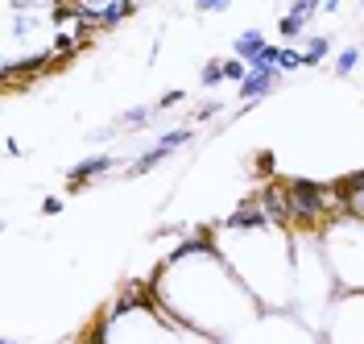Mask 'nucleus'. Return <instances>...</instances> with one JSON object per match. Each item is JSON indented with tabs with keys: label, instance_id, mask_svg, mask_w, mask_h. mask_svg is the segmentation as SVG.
Listing matches in <instances>:
<instances>
[{
	"label": "nucleus",
	"instance_id": "1",
	"mask_svg": "<svg viewBox=\"0 0 364 344\" xmlns=\"http://www.w3.org/2000/svg\"><path fill=\"white\" fill-rule=\"evenodd\" d=\"M323 257L336 274V286L343 291H364V216L360 212H340L318 232Z\"/></svg>",
	"mask_w": 364,
	"mask_h": 344
},
{
	"label": "nucleus",
	"instance_id": "2",
	"mask_svg": "<svg viewBox=\"0 0 364 344\" xmlns=\"http://www.w3.org/2000/svg\"><path fill=\"white\" fill-rule=\"evenodd\" d=\"M327 344H364V291H348L327 307Z\"/></svg>",
	"mask_w": 364,
	"mask_h": 344
},
{
	"label": "nucleus",
	"instance_id": "3",
	"mask_svg": "<svg viewBox=\"0 0 364 344\" xmlns=\"http://www.w3.org/2000/svg\"><path fill=\"white\" fill-rule=\"evenodd\" d=\"M186 141H191V129H170L166 137H158L154 145H149V150H145V154H141V158L133 162V166H129V179L145 174V170H154L158 162H166L170 154H174V150H178V145H186Z\"/></svg>",
	"mask_w": 364,
	"mask_h": 344
},
{
	"label": "nucleus",
	"instance_id": "4",
	"mask_svg": "<svg viewBox=\"0 0 364 344\" xmlns=\"http://www.w3.org/2000/svg\"><path fill=\"white\" fill-rule=\"evenodd\" d=\"M257 204L269 212V220L277 229H294V216H290V187L286 183H265L261 195H257Z\"/></svg>",
	"mask_w": 364,
	"mask_h": 344
},
{
	"label": "nucleus",
	"instance_id": "5",
	"mask_svg": "<svg viewBox=\"0 0 364 344\" xmlns=\"http://www.w3.org/2000/svg\"><path fill=\"white\" fill-rule=\"evenodd\" d=\"M277 75H282L277 67H249L245 83H240V100H245V104H261V100L277 88Z\"/></svg>",
	"mask_w": 364,
	"mask_h": 344
},
{
	"label": "nucleus",
	"instance_id": "6",
	"mask_svg": "<svg viewBox=\"0 0 364 344\" xmlns=\"http://www.w3.org/2000/svg\"><path fill=\"white\" fill-rule=\"evenodd\" d=\"M108 166H112V158H104V154L83 158L79 166H70V170H67V187H70V191H83V183H87V179H95V174H104Z\"/></svg>",
	"mask_w": 364,
	"mask_h": 344
},
{
	"label": "nucleus",
	"instance_id": "7",
	"mask_svg": "<svg viewBox=\"0 0 364 344\" xmlns=\"http://www.w3.org/2000/svg\"><path fill=\"white\" fill-rule=\"evenodd\" d=\"M133 13H136V0H112V4L95 9V29H112L116 21H124Z\"/></svg>",
	"mask_w": 364,
	"mask_h": 344
},
{
	"label": "nucleus",
	"instance_id": "8",
	"mask_svg": "<svg viewBox=\"0 0 364 344\" xmlns=\"http://www.w3.org/2000/svg\"><path fill=\"white\" fill-rule=\"evenodd\" d=\"M265 46H269V42H265V33H261V29H245V33L232 42V58H245V63H249L252 54H261Z\"/></svg>",
	"mask_w": 364,
	"mask_h": 344
},
{
	"label": "nucleus",
	"instance_id": "9",
	"mask_svg": "<svg viewBox=\"0 0 364 344\" xmlns=\"http://www.w3.org/2000/svg\"><path fill=\"white\" fill-rule=\"evenodd\" d=\"M327 54H331V38H327V33H311V38H306V46H302V58H306V67L323 63Z\"/></svg>",
	"mask_w": 364,
	"mask_h": 344
},
{
	"label": "nucleus",
	"instance_id": "10",
	"mask_svg": "<svg viewBox=\"0 0 364 344\" xmlns=\"http://www.w3.org/2000/svg\"><path fill=\"white\" fill-rule=\"evenodd\" d=\"M224 79H228V58H211L203 67V75H199L203 88H215V83H224Z\"/></svg>",
	"mask_w": 364,
	"mask_h": 344
},
{
	"label": "nucleus",
	"instance_id": "11",
	"mask_svg": "<svg viewBox=\"0 0 364 344\" xmlns=\"http://www.w3.org/2000/svg\"><path fill=\"white\" fill-rule=\"evenodd\" d=\"M356 63H360V46L340 50V58H336V75H340V79H348V75L356 71Z\"/></svg>",
	"mask_w": 364,
	"mask_h": 344
},
{
	"label": "nucleus",
	"instance_id": "12",
	"mask_svg": "<svg viewBox=\"0 0 364 344\" xmlns=\"http://www.w3.org/2000/svg\"><path fill=\"white\" fill-rule=\"evenodd\" d=\"M302 29H306V21H302V17H294V13H286V17H282V25H277V33H282L286 42H298V38H302Z\"/></svg>",
	"mask_w": 364,
	"mask_h": 344
},
{
	"label": "nucleus",
	"instance_id": "13",
	"mask_svg": "<svg viewBox=\"0 0 364 344\" xmlns=\"http://www.w3.org/2000/svg\"><path fill=\"white\" fill-rule=\"evenodd\" d=\"M298 67H306V58H302V50H282V58H277V71H298Z\"/></svg>",
	"mask_w": 364,
	"mask_h": 344
},
{
	"label": "nucleus",
	"instance_id": "14",
	"mask_svg": "<svg viewBox=\"0 0 364 344\" xmlns=\"http://www.w3.org/2000/svg\"><path fill=\"white\" fill-rule=\"evenodd\" d=\"M318 4H323V0H294V4H290V13L302 17V21H311V17L318 13Z\"/></svg>",
	"mask_w": 364,
	"mask_h": 344
},
{
	"label": "nucleus",
	"instance_id": "15",
	"mask_svg": "<svg viewBox=\"0 0 364 344\" xmlns=\"http://www.w3.org/2000/svg\"><path fill=\"white\" fill-rule=\"evenodd\" d=\"M75 54V38L70 33H54V58H67Z\"/></svg>",
	"mask_w": 364,
	"mask_h": 344
},
{
	"label": "nucleus",
	"instance_id": "16",
	"mask_svg": "<svg viewBox=\"0 0 364 344\" xmlns=\"http://www.w3.org/2000/svg\"><path fill=\"white\" fill-rule=\"evenodd\" d=\"M224 113V100H207L203 108H195V120H211V116Z\"/></svg>",
	"mask_w": 364,
	"mask_h": 344
},
{
	"label": "nucleus",
	"instance_id": "17",
	"mask_svg": "<svg viewBox=\"0 0 364 344\" xmlns=\"http://www.w3.org/2000/svg\"><path fill=\"white\" fill-rule=\"evenodd\" d=\"M232 0H195V13H224Z\"/></svg>",
	"mask_w": 364,
	"mask_h": 344
},
{
	"label": "nucleus",
	"instance_id": "18",
	"mask_svg": "<svg viewBox=\"0 0 364 344\" xmlns=\"http://www.w3.org/2000/svg\"><path fill=\"white\" fill-rule=\"evenodd\" d=\"M178 100H182V92H166V95H161V100H158V104H154V113H170V108H174V104H178Z\"/></svg>",
	"mask_w": 364,
	"mask_h": 344
},
{
	"label": "nucleus",
	"instance_id": "19",
	"mask_svg": "<svg viewBox=\"0 0 364 344\" xmlns=\"http://www.w3.org/2000/svg\"><path fill=\"white\" fill-rule=\"evenodd\" d=\"M149 116H158L154 108H133V113H124V125H145Z\"/></svg>",
	"mask_w": 364,
	"mask_h": 344
},
{
	"label": "nucleus",
	"instance_id": "20",
	"mask_svg": "<svg viewBox=\"0 0 364 344\" xmlns=\"http://www.w3.org/2000/svg\"><path fill=\"white\" fill-rule=\"evenodd\" d=\"M42 212H46V216H58V212H63V199H58V195H46Z\"/></svg>",
	"mask_w": 364,
	"mask_h": 344
},
{
	"label": "nucleus",
	"instance_id": "21",
	"mask_svg": "<svg viewBox=\"0 0 364 344\" xmlns=\"http://www.w3.org/2000/svg\"><path fill=\"white\" fill-rule=\"evenodd\" d=\"M318 9H327V13H336V9H340V0H323Z\"/></svg>",
	"mask_w": 364,
	"mask_h": 344
}]
</instances>
